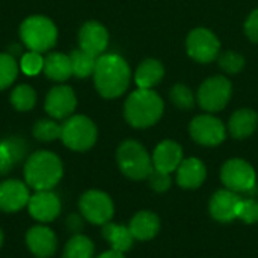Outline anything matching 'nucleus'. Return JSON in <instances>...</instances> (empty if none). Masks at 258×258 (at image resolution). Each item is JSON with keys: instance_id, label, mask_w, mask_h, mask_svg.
Masks as SVG:
<instances>
[{"instance_id": "nucleus-1", "label": "nucleus", "mask_w": 258, "mask_h": 258, "mask_svg": "<svg viewBox=\"0 0 258 258\" xmlns=\"http://www.w3.org/2000/svg\"><path fill=\"white\" fill-rule=\"evenodd\" d=\"M132 79V71L128 63L118 54H101L97 59L94 70V83L98 94L104 98L121 97Z\"/></svg>"}, {"instance_id": "nucleus-2", "label": "nucleus", "mask_w": 258, "mask_h": 258, "mask_svg": "<svg viewBox=\"0 0 258 258\" xmlns=\"http://www.w3.org/2000/svg\"><path fill=\"white\" fill-rule=\"evenodd\" d=\"M165 104L162 97L153 89L133 91L124 104L125 121L135 128H148L154 125L163 115Z\"/></svg>"}, {"instance_id": "nucleus-3", "label": "nucleus", "mask_w": 258, "mask_h": 258, "mask_svg": "<svg viewBox=\"0 0 258 258\" xmlns=\"http://www.w3.org/2000/svg\"><path fill=\"white\" fill-rule=\"evenodd\" d=\"M62 162L50 151L32 154L24 165V178L27 186L35 190H51L62 178Z\"/></svg>"}, {"instance_id": "nucleus-4", "label": "nucleus", "mask_w": 258, "mask_h": 258, "mask_svg": "<svg viewBox=\"0 0 258 258\" xmlns=\"http://www.w3.org/2000/svg\"><path fill=\"white\" fill-rule=\"evenodd\" d=\"M116 162L121 172L132 180H144L153 169V160L142 144L128 139L116 151Z\"/></svg>"}, {"instance_id": "nucleus-5", "label": "nucleus", "mask_w": 258, "mask_h": 258, "mask_svg": "<svg viewBox=\"0 0 258 258\" xmlns=\"http://www.w3.org/2000/svg\"><path fill=\"white\" fill-rule=\"evenodd\" d=\"M20 36L29 50L42 53L56 44L57 30L53 21L47 17L33 15L21 23Z\"/></svg>"}, {"instance_id": "nucleus-6", "label": "nucleus", "mask_w": 258, "mask_h": 258, "mask_svg": "<svg viewBox=\"0 0 258 258\" xmlns=\"http://www.w3.org/2000/svg\"><path fill=\"white\" fill-rule=\"evenodd\" d=\"M60 139L74 151H86L97 141V127L88 116H70L62 124Z\"/></svg>"}, {"instance_id": "nucleus-7", "label": "nucleus", "mask_w": 258, "mask_h": 258, "mask_svg": "<svg viewBox=\"0 0 258 258\" xmlns=\"http://www.w3.org/2000/svg\"><path fill=\"white\" fill-rule=\"evenodd\" d=\"M233 94V85L225 76H213L203 82L198 89V104L209 113L225 109Z\"/></svg>"}, {"instance_id": "nucleus-8", "label": "nucleus", "mask_w": 258, "mask_h": 258, "mask_svg": "<svg viewBox=\"0 0 258 258\" xmlns=\"http://www.w3.org/2000/svg\"><path fill=\"white\" fill-rule=\"evenodd\" d=\"M221 180L227 189L243 194L252 192L257 184L255 169L243 159H230L224 163L221 169Z\"/></svg>"}, {"instance_id": "nucleus-9", "label": "nucleus", "mask_w": 258, "mask_h": 258, "mask_svg": "<svg viewBox=\"0 0 258 258\" xmlns=\"http://www.w3.org/2000/svg\"><path fill=\"white\" fill-rule=\"evenodd\" d=\"M186 50L194 60L210 63L221 54V41L210 29L197 27L186 38Z\"/></svg>"}, {"instance_id": "nucleus-10", "label": "nucleus", "mask_w": 258, "mask_h": 258, "mask_svg": "<svg viewBox=\"0 0 258 258\" xmlns=\"http://www.w3.org/2000/svg\"><path fill=\"white\" fill-rule=\"evenodd\" d=\"M189 133L197 144L204 147H216L227 138V128L222 121L210 113L195 116L190 121Z\"/></svg>"}, {"instance_id": "nucleus-11", "label": "nucleus", "mask_w": 258, "mask_h": 258, "mask_svg": "<svg viewBox=\"0 0 258 258\" xmlns=\"http://www.w3.org/2000/svg\"><path fill=\"white\" fill-rule=\"evenodd\" d=\"M80 212L92 224L104 225L113 216V203L110 197L100 190H89L80 198Z\"/></svg>"}, {"instance_id": "nucleus-12", "label": "nucleus", "mask_w": 258, "mask_h": 258, "mask_svg": "<svg viewBox=\"0 0 258 258\" xmlns=\"http://www.w3.org/2000/svg\"><path fill=\"white\" fill-rule=\"evenodd\" d=\"M77 106L76 94L70 86L59 85L50 89L45 98V110L54 119L70 118Z\"/></svg>"}, {"instance_id": "nucleus-13", "label": "nucleus", "mask_w": 258, "mask_h": 258, "mask_svg": "<svg viewBox=\"0 0 258 258\" xmlns=\"http://www.w3.org/2000/svg\"><path fill=\"white\" fill-rule=\"evenodd\" d=\"M109 44L107 29L98 21H88L80 27L79 32V45L80 50L100 57Z\"/></svg>"}, {"instance_id": "nucleus-14", "label": "nucleus", "mask_w": 258, "mask_h": 258, "mask_svg": "<svg viewBox=\"0 0 258 258\" xmlns=\"http://www.w3.org/2000/svg\"><path fill=\"white\" fill-rule=\"evenodd\" d=\"M27 207L32 218L39 222H50L57 218L60 212V201L51 190H36V194L30 197Z\"/></svg>"}, {"instance_id": "nucleus-15", "label": "nucleus", "mask_w": 258, "mask_h": 258, "mask_svg": "<svg viewBox=\"0 0 258 258\" xmlns=\"http://www.w3.org/2000/svg\"><path fill=\"white\" fill-rule=\"evenodd\" d=\"M240 201H242V197L239 194L230 189H221L210 200V204H209L210 215L219 222H230L236 219V213H237V207Z\"/></svg>"}, {"instance_id": "nucleus-16", "label": "nucleus", "mask_w": 258, "mask_h": 258, "mask_svg": "<svg viewBox=\"0 0 258 258\" xmlns=\"http://www.w3.org/2000/svg\"><path fill=\"white\" fill-rule=\"evenodd\" d=\"M30 200L29 189L18 180H6L0 183V210L18 212L27 206Z\"/></svg>"}, {"instance_id": "nucleus-17", "label": "nucleus", "mask_w": 258, "mask_h": 258, "mask_svg": "<svg viewBox=\"0 0 258 258\" xmlns=\"http://www.w3.org/2000/svg\"><path fill=\"white\" fill-rule=\"evenodd\" d=\"M153 168L166 174L177 171L180 163L183 162V150L174 141H163L160 142L153 153Z\"/></svg>"}, {"instance_id": "nucleus-18", "label": "nucleus", "mask_w": 258, "mask_h": 258, "mask_svg": "<svg viewBox=\"0 0 258 258\" xmlns=\"http://www.w3.org/2000/svg\"><path fill=\"white\" fill-rule=\"evenodd\" d=\"M26 242L32 254H35L38 258L51 257L57 245L54 233L42 225H36L30 228L26 236Z\"/></svg>"}, {"instance_id": "nucleus-19", "label": "nucleus", "mask_w": 258, "mask_h": 258, "mask_svg": "<svg viewBox=\"0 0 258 258\" xmlns=\"http://www.w3.org/2000/svg\"><path fill=\"white\" fill-rule=\"evenodd\" d=\"M207 177V169L204 163L197 157L183 159L177 168V183L183 189H197L200 187Z\"/></svg>"}, {"instance_id": "nucleus-20", "label": "nucleus", "mask_w": 258, "mask_h": 258, "mask_svg": "<svg viewBox=\"0 0 258 258\" xmlns=\"http://www.w3.org/2000/svg\"><path fill=\"white\" fill-rule=\"evenodd\" d=\"M258 127V115L255 110L243 107L236 110L228 121V132L234 139L249 138Z\"/></svg>"}, {"instance_id": "nucleus-21", "label": "nucleus", "mask_w": 258, "mask_h": 258, "mask_svg": "<svg viewBox=\"0 0 258 258\" xmlns=\"http://www.w3.org/2000/svg\"><path fill=\"white\" fill-rule=\"evenodd\" d=\"M128 230L132 236L138 240H151L157 236L160 230V219L157 215L148 210H142L133 216Z\"/></svg>"}, {"instance_id": "nucleus-22", "label": "nucleus", "mask_w": 258, "mask_h": 258, "mask_svg": "<svg viewBox=\"0 0 258 258\" xmlns=\"http://www.w3.org/2000/svg\"><path fill=\"white\" fill-rule=\"evenodd\" d=\"M165 76V67L157 59H145L139 63L135 73V82L141 89H153Z\"/></svg>"}, {"instance_id": "nucleus-23", "label": "nucleus", "mask_w": 258, "mask_h": 258, "mask_svg": "<svg viewBox=\"0 0 258 258\" xmlns=\"http://www.w3.org/2000/svg\"><path fill=\"white\" fill-rule=\"evenodd\" d=\"M26 142L18 138H9L0 142V175L8 174L26 154Z\"/></svg>"}, {"instance_id": "nucleus-24", "label": "nucleus", "mask_w": 258, "mask_h": 258, "mask_svg": "<svg viewBox=\"0 0 258 258\" xmlns=\"http://www.w3.org/2000/svg\"><path fill=\"white\" fill-rule=\"evenodd\" d=\"M44 74L54 82H65L73 76L71 59L63 53H50L44 59Z\"/></svg>"}, {"instance_id": "nucleus-25", "label": "nucleus", "mask_w": 258, "mask_h": 258, "mask_svg": "<svg viewBox=\"0 0 258 258\" xmlns=\"http://www.w3.org/2000/svg\"><path fill=\"white\" fill-rule=\"evenodd\" d=\"M103 236L110 243L112 249L119 252L128 251L133 246V240H135L128 227L119 224H110V222L103 225Z\"/></svg>"}, {"instance_id": "nucleus-26", "label": "nucleus", "mask_w": 258, "mask_h": 258, "mask_svg": "<svg viewBox=\"0 0 258 258\" xmlns=\"http://www.w3.org/2000/svg\"><path fill=\"white\" fill-rule=\"evenodd\" d=\"M70 59H71L73 76H76L79 79H85V77H89L91 74H94L95 63H97L98 57L79 48V50L71 51Z\"/></svg>"}, {"instance_id": "nucleus-27", "label": "nucleus", "mask_w": 258, "mask_h": 258, "mask_svg": "<svg viewBox=\"0 0 258 258\" xmlns=\"http://www.w3.org/2000/svg\"><path fill=\"white\" fill-rule=\"evenodd\" d=\"M94 257V245L86 236H74L68 240L63 258H92Z\"/></svg>"}, {"instance_id": "nucleus-28", "label": "nucleus", "mask_w": 258, "mask_h": 258, "mask_svg": "<svg viewBox=\"0 0 258 258\" xmlns=\"http://www.w3.org/2000/svg\"><path fill=\"white\" fill-rule=\"evenodd\" d=\"M11 103L17 110L27 112L36 103V94L32 86L29 85H18L14 88L11 94Z\"/></svg>"}, {"instance_id": "nucleus-29", "label": "nucleus", "mask_w": 258, "mask_h": 258, "mask_svg": "<svg viewBox=\"0 0 258 258\" xmlns=\"http://www.w3.org/2000/svg\"><path fill=\"white\" fill-rule=\"evenodd\" d=\"M169 100L174 106H177L181 110H192L197 103V98L192 89L183 83H177L171 88Z\"/></svg>"}, {"instance_id": "nucleus-30", "label": "nucleus", "mask_w": 258, "mask_h": 258, "mask_svg": "<svg viewBox=\"0 0 258 258\" xmlns=\"http://www.w3.org/2000/svg\"><path fill=\"white\" fill-rule=\"evenodd\" d=\"M218 63H219V68L227 73V74H239L243 68H245V57L237 53V51H233V50H227V51H222L219 56H218Z\"/></svg>"}, {"instance_id": "nucleus-31", "label": "nucleus", "mask_w": 258, "mask_h": 258, "mask_svg": "<svg viewBox=\"0 0 258 258\" xmlns=\"http://www.w3.org/2000/svg\"><path fill=\"white\" fill-rule=\"evenodd\" d=\"M62 133V125L51 119H39L33 125V136L41 142H51L59 139Z\"/></svg>"}, {"instance_id": "nucleus-32", "label": "nucleus", "mask_w": 258, "mask_h": 258, "mask_svg": "<svg viewBox=\"0 0 258 258\" xmlns=\"http://www.w3.org/2000/svg\"><path fill=\"white\" fill-rule=\"evenodd\" d=\"M18 74V65L14 56L8 53H0V89L8 88L14 83Z\"/></svg>"}, {"instance_id": "nucleus-33", "label": "nucleus", "mask_w": 258, "mask_h": 258, "mask_svg": "<svg viewBox=\"0 0 258 258\" xmlns=\"http://www.w3.org/2000/svg\"><path fill=\"white\" fill-rule=\"evenodd\" d=\"M20 68L23 70V73L26 76H36V74H39L44 70V59H42L41 53L32 51V50L24 53L21 56V60H20Z\"/></svg>"}, {"instance_id": "nucleus-34", "label": "nucleus", "mask_w": 258, "mask_h": 258, "mask_svg": "<svg viewBox=\"0 0 258 258\" xmlns=\"http://www.w3.org/2000/svg\"><path fill=\"white\" fill-rule=\"evenodd\" d=\"M236 219L243 221L245 224H255L258 222V201L257 200H243L239 203Z\"/></svg>"}, {"instance_id": "nucleus-35", "label": "nucleus", "mask_w": 258, "mask_h": 258, "mask_svg": "<svg viewBox=\"0 0 258 258\" xmlns=\"http://www.w3.org/2000/svg\"><path fill=\"white\" fill-rule=\"evenodd\" d=\"M150 186L153 190L156 192H166L169 187H171V174H166V172H162V171H157V169H151L150 175L147 177Z\"/></svg>"}, {"instance_id": "nucleus-36", "label": "nucleus", "mask_w": 258, "mask_h": 258, "mask_svg": "<svg viewBox=\"0 0 258 258\" xmlns=\"http://www.w3.org/2000/svg\"><path fill=\"white\" fill-rule=\"evenodd\" d=\"M245 33L252 42L258 44V8L254 9L249 14V17L246 18V21H245Z\"/></svg>"}, {"instance_id": "nucleus-37", "label": "nucleus", "mask_w": 258, "mask_h": 258, "mask_svg": "<svg viewBox=\"0 0 258 258\" xmlns=\"http://www.w3.org/2000/svg\"><path fill=\"white\" fill-rule=\"evenodd\" d=\"M97 258H124V255H122V252H119V251L110 249V251H107V252H103L100 257Z\"/></svg>"}, {"instance_id": "nucleus-38", "label": "nucleus", "mask_w": 258, "mask_h": 258, "mask_svg": "<svg viewBox=\"0 0 258 258\" xmlns=\"http://www.w3.org/2000/svg\"><path fill=\"white\" fill-rule=\"evenodd\" d=\"M68 225H70V228H73V230H77V228L82 227V225H80V219H79L77 216H70Z\"/></svg>"}, {"instance_id": "nucleus-39", "label": "nucleus", "mask_w": 258, "mask_h": 258, "mask_svg": "<svg viewBox=\"0 0 258 258\" xmlns=\"http://www.w3.org/2000/svg\"><path fill=\"white\" fill-rule=\"evenodd\" d=\"M2 242H3V234H2V230H0V246H2Z\"/></svg>"}]
</instances>
